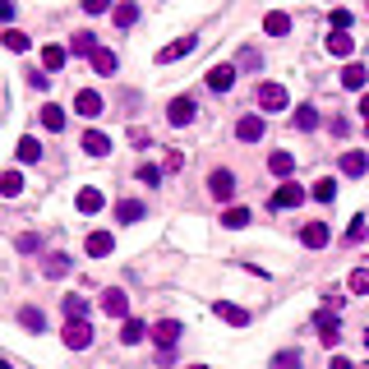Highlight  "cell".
<instances>
[{"instance_id": "1", "label": "cell", "mask_w": 369, "mask_h": 369, "mask_svg": "<svg viewBox=\"0 0 369 369\" xmlns=\"http://www.w3.org/2000/svg\"><path fill=\"white\" fill-rule=\"evenodd\" d=\"M60 337H65V347H69V351H88V347H92V328H88V319H69Z\"/></svg>"}, {"instance_id": "2", "label": "cell", "mask_w": 369, "mask_h": 369, "mask_svg": "<svg viewBox=\"0 0 369 369\" xmlns=\"http://www.w3.org/2000/svg\"><path fill=\"white\" fill-rule=\"evenodd\" d=\"M180 333H185V328H180V319H157L153 323V342H157V351H171L180 342Z\"/></svg>"}, {"instance_id": "3", "label": "cell", "mask_w": 369, "mask_h": 369, "mask_svg": "<svg viewBox=\"0 0 369 369\" xmlns=\"http://www.w3.org/2000/svg\"><path fill=\"white\" fill-rule=\"evenodd\" d=\"M254 97H258L263 111H286V88H281V83H258Z\"/></svg>"}, {"instance_id": "4", "label": "cell", "mask_w": 369, "mask_h": 369, "mask_svg": "<svg viewBox=\"0 0 369 369\" xmlns=\"http://www.w3.org/2000/svg\"><path fill=\"white\" fill-rule=\"evenodd\" d=\"M263 134H268L263 116H240V120H235V139H240V144H258Z\"/></svg>"}, {"instance_id": "5", "label": "cell", "mask_w": 369, "mask_h": 369, "mask_svg": "<svg viewBox=\"0 0 369 369\" xmlns=\"http://www.w3.org/2000/svg\"><path fill=\"white\" fill-rule=\"evenodd\" d=\"M300 203H305V190L295 185V180H281L277 194H272V208H281V213H286V208H300Z\"/></svg>"}, {"instance_id": "6", "label": "cell", "mask_w": 369, "mask_h": 369, "mask_svg": "<svg viewBox=\"0 0 369 369\" xmlns=\"http://www.w3.org/2000/svg\"><path fill=\"white\" fill-rule=\"evenodd\" d=\"M102 309L111 314V319H130V295H125L120 286H106V291H102Z\"/></svg>"}, {"instance_id": "7", "label": "cell", "mask_w": 369, "mask_h": 369, "mask_svg": "<svg viewBox=\"0 0 369 369\" xmlns=\"http://www.w3.org/2000/svg\"><path fill=\"white\" fill-rule=\"evenodd\" d=\"M314 328H319V337H323V347H337L342 323H337V314H333V309H319V314H314Z\"/></svg>"}, {"instance_id": "8", "label": "cell", "mask_w": 369, "mask_h": 369, "mask_svg": "<svg viewBox=\"0 0 369 369\" xmlns=\"http://www.w3.org/2000/svg\"><path fill=\"white\" fill-rule=\"evenodd\" d=\"M194 42H199V37H194V33L176 37V42H167V46H162V51H157V60H162V65H171V60H180V56H190V51H194Z\"/></svg>"}, {"instance_id": "9", "label": "cell", "mask_w": 369, "mask_h": 369, "mask_svg": "<svg viewBox=\"0 0 369 369\" xmlns=\"http://www.w3.org/2000/svg\"><path fill=\"white\" fill-rule=\"evenodd\" d=\"M144 337H153V328H148L144 319H125V323H120V342H125V347H139Z\"/></svg>"}, {"instance_id": "10", "label": "cell", "mask_w": 369, "mask_h": 369, "mask_svg": "<svg viewBox=\"0 0 369 369\" xmlns=\"http://www.w3.org/2000/svg\"><path fill=\"white\" fill-rule=\"evenodd\" d=\"M167 120L176 125V130H185V125L194 120V102H190V97H176V102L167 106Z\"/></svg>"}, {"instance_id": "11", "label": "cell", "mask_w": 369, "mask_h": 369, "mask_svg": "<svg viewBox=\"0 0 369 369\" xmlns=\"http://www.w3.org/2000/svg\"><path fill=\"white\" fill-rule=\"evenodd\" d=\"M333 235H328V226L323 222H305V231H300V245L305 249H323Z\"/></svg>"}, {"instance_id": "12", "label": "cell", "mask_w": 369, "mask_h": 369, "mask_svg": "<svg viewBox=\"0 0 369 369\" xmlns=\"http://www.w3.org/2000/svg\"><path fill=\"white\" fill-rule=\"evenodd\" d=\"M217 319L231 323V328H245L249 323V309H240V305H231V300H217Z\"/></svg>"}, {"instance_id": "13", "label": "cell", "mask_w": 369, "mask_h": 369, "mask_svg": "<svg viewBox=\"0 0 369 369\" xmlns=\"http://www.w3.org/2000/svg\"><path fill=\"white\" fill-rule=\"evenodd\" d=\"M83 153L88 157H106L111 153V139L102 134V130H83Z\"/></svg>"}, {"instance_id": "14", "label": "cell", "mask_w": 369, "mask_h": 369, "mask_svg": "<svg viewBox=\"0 0 369 369\" xmlns=\"http://www.w3.org/2000/svg\"><path fill=\"white\" fill-rule=\"evenodd\" d=\"M208 190H213V199H231L235 194V176L231 171H213V176H208Z\"/></svg>"}, {"instance_id": "15", "label": "cell", "mask_w": 369, "mask_h": 369, "mask_svg": "<svg viewBox=\"0 0 369 369\" xmlns=\"http://www.w3.org/2000/svg\"><path fill=\"white\" fill-rule=\"evenodd\" d=\"M231 83H235V65H213L208 69V88L213 92H226Z\"/></svg>"}, {"instance_id": "16", "label": "cell", "mask_w": 369, "mask_h": 369, "mask_svg": "<svg viewBox=\"0 0 369 369\" xmlns=\"http://www.w3.org/2000/svg\"><path fill=\"white\" fill-rule=\"evenodd\" d=\"M263 33H268V37H286V33H291V14H281V10L263 14Z\"/></svg>"}, {"instance_id": "17", "label": "cell", "mask_w": 369, "mask_h": 369, "mask_svg": "<svg viewBox=\"0 0 369 369\" xmlns=\"http://www.w3.org/2000/svg\"><path fill=\"white\" fill-rule=\"evenodd\" d=\"M83 249H88L92 258H106V254L116 249V240H111V231H92V235H88V245H83Z\"/></svg>"}, {"instance_id": "18", "label": "cell", "mask_w": 369, "mask_h": 369, "mask_svg": "<svg viewBox=\"0 0 369 369\" xmlns=\"http://www.w3.org/2000/svg\"><path fill=\"white\" fill-rule=\"evenodd\" d=\"M102 203H106V199H102V190H92V185H88V190H78V199H74V208H78V213H102Z\"/></svg>"}, {"instance_id": "19", "label": "cell", "mask_w": 369, "mask_h": 369, "mask_svg": "<svg viewBox=\"0 0 369 369\" xmlns=\"http://www.w3.org/2000/svg\"><path fill=\"white\" fill-rule=\"evenodd\" d=\"M337 167H342V171H347V176H365V171H369V153H342V162H337Z\"/></svg>"}, {"instance_id": "20", "label": "cell", "mask_w": 369, "mask_h": 369, "mask_svg": "<svg viewBox=\"0 0 369 369\" xmlns=\"http://www.w3.org/2000/svg\"><path fill=\"white\" fill-rule=\"evenodd\" d=\"M92 69H97V74H116V69H120V56L106 51V46H97V51H92Z\"/></svg>"}, {"instance_id": "21", "label": "cell", "mask_w": 369, "mask_h": 369, "mask_svg": "<svg viewBox=\"0 0 369 369\" xmlns=\"http://www.w3.org/2000/svg\"><path fill=\"white\" fill-rule=\"evenodd\" d=\"M268 171H272V176H281V180H291L295 176V157L291 153H272L268 157Z\"/></svg>"}, {"instance_id": "22", "label": "cell", "mask_w": 369, "mask_h": 369, "mask_svg": "<svg viewBox=\"0 0 369 369\" xmlns=\"http://www.w3.org/2000/svg\"><path fill=\"white\" fill-rule=\"evenodd\" d=\"M111 19H116V28H134V23H139V5H134V0H120Z\"/></svg>"}, {"instance_id": "23", "label": "cell", "mask_w": 369, "mask_h": 369, "mask_svg": "<svg viewBox=\"0 0 369 369\" xmlns=\"http://www.w3.org/2000/svg\"><path fill=\"white\" fill-rule=\"evenodd\" d=\"M291 125H295V130H305V134H309V130H319V111H314L309 102H305V106H295Z\"/></svg>"}, {"instance_id": "24", "label": "cell", "mask_w": 369, "mask_h": 369, "mask_svg": "<svg viewBox=\"0 0 369 369\" xmlns=\"http://www.w3.org/2000/svg\"><path fill=\"white\" fill-rule=\"evenodd\" d=\"M328 51H333V56H342V60H347L351 51H356V42H351V33H337V28H333V33H328Z\"/></svg>"}, {"instance_id": "25", "label": "cell", "mask_w": 369, "mask_h": 369, "mask_svg": "<svg viewBox=\"0 0 369 369\" xmlns=\"http://www.w3.org/2000/svg\"><path fill=\"white\" fill-rule=\"evenodd\" d=\"M74 111H78V116H97V111H102V97H97L92 88H83V92L74 97Z\"/></svg>"}, {"instance_id": "26", "label": "cell", "mask_w": 369, "mask_h": 369, "mask_svg": "<svg viewBox=\"0 0 369 369\" xmlns=\"http://www.w3.org/2000/svg\"><path fill=\"white\" fill-rule=\"evenodd\" d=\"M116 217H120L125 226L139 222V217H144V203H139V199H120V203H116Z\"/></svg>"}, {"instance_id": "27", "label": "cell", "mask_w": 369, "mask_h": 369, "mask_svg": "<svg viewBox=\"0 0 369 369\" xmlns=\"http://www.w3.org/2000/svg\"><path fill=\"white\" fill-rule=\"evenodd\" d=\"M14 153H19V162H42V144H37L33 134H23V139H19V148H14Z\"/></svg>"}, {"instance_id": "28", "label": "cell", "mask_w": 369, "mask_h": 369, "mask_svg": "<svg viewBox=\"0 0 369 369\" xmlns=\"http://www.w3.org/2000/svg\"><path fill=\"white\" fill-rule=\"evenodd\" d=\"M19 323L28 328V333H46V314H42V309H33V305H28V309H19Z\"/></svg>"}, {"instance_id": "29", "label": "cell", "mask_w": 369, "mask_h": 369, "mask_svg": "<svg viewBox=\"0 0 369 369\" xmlns=\"http://www.w3.org/2000/svg\"><path fill=\"white\" fill-rule=\"evenodd\" d=\"M42 130H65V111H60L56 102H46V106H42Z\"/></svg>"}, {"instance_id": "30", "label": "cell", "mask_w": 369, "mask_h": 369, "mask_svg": "<svg viewBox=\"0 0 369 369\" xmlns=\"http://www.w3.org/2000/svg\"><path fill=\"white\" fill-rule=\"evenodd\" d=\"M0 194H5V199L23 194V176H19V171H0Z\"/></svg>"}, {"instance_id": "31", "label": "cell", "mask_w": 369, "mask_h": 369, "mask_svg": "<svg viewBox=\"0 0 369 369\" xmlns=\"http://www.w3.org/2000/svg\"><path fill=\"white\" fill-rule=\"evenodd\" d=\"M342 88H351V92L365 88V65H347L342 69Z\"/></svg>"}, {"instance_id": "32", "label": "cell", "mask_w": 369, "mask_h": 369, "mask_svg": "<svg viewBox=\"0 0 369 369\" xmlns=\"http://www.w3.org/2000/svg\"><path fill=\"white\" fill-rule=\"evenodd\" d=\"M309 194H314V199H319V203H333V199H337V180H333V176L314 180V190H309Z\"/></svg>"}, {"instance_id": "33", "label": "cell", "mask_w": 369, "mask_h": 369, "mask_svg": "<svg viewBox=\"0 0 369 369\" xmlns=\"http://www.w3.org/2000/svg\"><path fill=\"white\" fill-rule=\"evenodd\" d=\"M222 226H231V231L249 226V208H226V213H222Z\"/></svg>"}, {"instance_id": "34", "label": "cell", "mask_w": 369, "mask_h": 369, "mask_svg": "<svg viewBox=\"0 0 369 369\" xmlns=\"http://www.w3.org/2000/svg\"><path fill=\"white\" fill-rule=\"evenodd\" d=\"M5 51H14V56H23V51H28V33H19V28H10V33H5Z\"/></svg>"}, {"instance_id": "35", "label": "cell", "mask_w": 369, "mask_h": 369, "mask_svg": "<svg viewBox=\"0 0 369 369\" xmlns=\"http://www.w3.org/2000/svg\"><path fill=\"white\" fill-rule=\"evenodd\" d=\"M69 51H74V56H92V51H97V42H92V33H74Z\"/></svg>"}, {"instance_id": "36", "label": "cell", "mask_w": 369, "mask_h": 369, "mask_svg": "<svg viewBox=\"0 0 369 369\" xmlns=\"http://www.w3.org/2000/svg\"><path fill=\"white\" fill-rule=\"evenodd\" d=\"M347 286H351V295H369V268H356Z\"/></svg>"}, {"instance_id": "37", "label": "cell", "mask_w": 369, "mask_h": 369, "mask_svg": "<svg viewBox=\"0 0 369 369\" xmlns=\"http://www.w3.org/2000/svg\"><path fill=\"white\" fill-rule=\"evenodd\" d=\"M42 65L60 69V65H65V46H42Z\"/></svg>"}, {"instance_id": "38", "label": "cell", "mask_w": 369, "mask_h": 369, "mask_svg": "<svg viewBox=\"0 0 369 369\" xmlns=\"http://www.w3.org/2000/svg\"><path fill=\"white\" fill-rule=\"evenodd\" d=\"M272 369H300V351H277V356H272Z\"/></svg>"}, {"instance_id": "39", "label": "cell", "mask_w": 369, "mask_h": 369, "mask_svg": "<svg viewBox=\"0 0 369 369\" xmlns=\"http://www.w3.org/2000/svg\"><path fill=\"white\" fill-rule=\"evenodd\" d=\"M65 272H69V258L65 254H51V258H46V277H65Z\"/></svg>"}, {"instance_id": "40", "label": "cell", "mask_w": 369, "mask_h": 369, "mask_svg": "<svg viewBox=\"0 0 369 369\" xmlns=\"http://www.w3.org/2000/svg\"><path fill=\"white\" fill-rule=\"evenodd\" d=\"M365 231H369V222H365V217H351V226H347V240H351V245H360V240H365Z\"/></svg>"}, {"instance_id": "41", "label": "cell", "mask_w": 369, "mask_h": 369, "mask_svg": "<svg viewBox=\"0 0 369 369\" xmlns=\"http://www.w3.org/2000/svg\"><path fill=\"white\" fill-rule=\"evenodd\" d=\"M65 314L69 319H83V314H88V300H83V295H65Z\"/></svg>"}, {"instance_id": "42", "label": "cell", "mask_w": 369, "mask_h": 369, "mask_svg": "<svg viewBox=\"0 0 369 369\" xmlns=\"http://www.w3.org/2000/svg\"><path fill=\"white\" fill-rule=\"evenodd\" d=\"M328 23H333L337 33H347V28H351V10H333V19H328Z\"/></svg>"}, {"instance_id": "43", "label": "cell", "mask_w": 369, "mask_h": 369, "mask_svg": "<svg viewBox=\"0 0 369 369\" xmlns=\"http://www.w3.org/2000/svg\"><path fill=\"white\" fill-rule=\"evenodd\" d=\"M134 176H139V180H144V185H148V190H153V185H157V180H162V171H157V167H139V171H134Z\"/></svg>"}, {"instance_id": "44", "label": "cell", "mask_w": 369, "mask_h": 369, "mask_svg": "<svg viewBox=\"0 0 369 369\" xmlns=\"http://www.w3.org/2000/svg\"><path fill=\"white\" fill-rule=\"evenodd\" d=\"M102 10H111V0H83V14H102Z\"/></svg>"}, {"instance_id": "45", "label": "cell", "mask_w": 369, "mask_h": 369, "mask_svg": "<svg viewBox=\"0 0 369 369\" xmlns=\"http://www.w3.org/2000/svg\"><path fill=\"white\" fill-rule=\"evenodd\" d=\"M19 249H23V254H33V249H42V240H37V235H19Z\"/></svg>"}, {"instance_id": "46", "label": "cell", "mask_w": 369, "mask_h": 369, "mask_svg": "<svg viewBox=\"0 0 369 369\" xmlns=\"http://www.w3.org/2000/svg\"><path fill=\"white\" fill-rule=\"evenodd\" d=\"M240 69H258V56H254V51H240Z\"/></svg>"}, {"instance_id": "47", "label": "cell", "mask_w": 369, "mask_h": 369, "mask_svg": "<svg viewBox=\"0 0 369 369\" xmlns=\"http://www.w3.org/2000/svg\"><path fill=\"white\" fill-rule=\"evenodd\" d=\"M328 369H356V365H351L347 356H333V360H328Z\"/></svg>"}, {"instance_id": "48", "label": "cell", "mask_w": 369, "mask_h": 369, "mask_svg": "<svg viewBox=\"0 0 369 369\" xmlns=\"http://www.w3.org/2000/svg\"><path fill=\"white\" fill-rule=\"evenodd\" d=\"M0 19H14V0H0Z\"/></svg>"}, {"instance_id": "49", "label": "cell", "mask_w": 369, "mask_h": 369, "mask_svg": "<svg viewBox=\"0 0 369 369\" xmlns=\"http://www.w3.org/2000/svg\"><path fill=\"white\" fill-rule=\"evenodd\" d=\"M360 116H365V120H369V92H365V97H360Z\"/></svg>"}, {"instance_id": "50", "label": "cell", "mask_w": 369, "mask_h": 369, "mask_svg": "<svg viewBox=\"0 0 369 369\" xmlns=\"http://www.w3.org/2000/svg\"><path fill=\"white\" fill-rule=\"evenodd\" d=\"M0 369H14V365H10V360H0Z\"/></svg>"}, {"instance_id": "51", "label": "cell", "mask_w": 369, "mask_h": 369, "mask_svg": "<svg viewBox=\"0 0 369 369\" xmlns=\"http://www.w3.org/2000/svg\"><path fill=\"white\" fill-rule=\"evenodd\" d=\"M365 347H369V328H365Z\"/></svg>"}, {"instance_id": "52", "label": "cell", "mask_w": 369, "mask_h": 369, "mask_svg": "<svg viewBox=\"0 0 369 369\" xmlns=\"http://www.w3.org/2000/svg\"><path fill=\"white\" fill-rule=\"evenodd\" d=\"M194 369H203V365H194Z\"/></svg>"}]
</instances>
